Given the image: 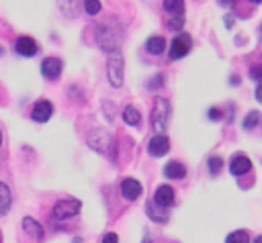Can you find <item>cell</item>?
Instances as JSON below:
<instances>
[{"mask_svg": "<svg viewBox=\"0 0 262 243\" xmlns=\"http://www.w3.org/2000/svg\"><path fill=\"white\" fill-rule=\"evenodd\" d=\"M174 196H176V192H174L172 186L160 184V186L156 188V192H154V202H156L158 206H162V208H168V206L174 204Z\"/></svg>", "mask_w": 262, "mask_h": 243, "instance_id": "cell-10", "label": "cell"}, {"mask_svg": "<svg viewBox=\"0 0 262 243\" xmlns=\"http://www.w3.org/2000/svg\"><path fill=\"white\" fill-rule=\"evenodd\" d=\"M106 78H108V84L113 88H121L123 86V80H125V59H123V51L119 47L108 51V57H106Z\"/></svg>", "mask_w": 262, "mask_h": 243, "instance_id": "cell-1", "label": "cell"}, {"mask_svg": "<svg viewBox=\"0 0 262 243\" xmlns=\"http://www.w3.org/2000/svg\"><path fill=\"white\" fill-rule=\"evenodd\" d=\"M162 8L168 14H182L184 10V0H162Z\"/></svg>", "mask_w": 262, "mask_h": 243, "instance_id": "cell-20", "label": "cell"}, {"mask_svg": "<svg viewBox=\"0 0 262 243\" xmlns=\"http://www.w3.org/2000/svg\"><path fill=\"white\" fill-rule=\"evenodd\" d=\"M61 67L63 65H61V59L59 57H45L41 61V74L49 82H53V80H57L61 76Z\"/></svg>", "mask_w": 262, "mask_h": 243, "instance_id": "cell-8", "label": "cell"}, {"mask_svg": "<svg viewBox=\"0 0 262 243\" xmlns=\"http://www.w3.org/2000/svg\"><path fill=\"white\" fill-rule=\"evenodd\" d=\"M225 243H250V235H248L246 229H237V231H233V233L227 235Z\"/></svg>", "mask_w": 262, "mask_h": 243, "instance_id": "cell-22", "label": "cell"}, {"mask_svg": "<svg viewBox=\"0 0 262 243\" xmlns=\"http://www.w3.org/2000/svg\"><path fill=\"white\" fill-rule=\"evenodd\" d=\"M145 51L149 55H162L166 51V39L162 35H154L145 41Z\"/></svg>", "mask_w": 262, "mask_h": 243, "instance_id": "cell-16", "label": "cell"}, {"mask_svg": "<svg viewBox=\"0 0 262 243\" xmlns=\"http://www.w3.org/2000/svg\"><path fill=\"white\" fill-rule=\"evenodd\" d=\"M143 243H151V241H149V239H143Z\"/></svg>", "mask_w": 262, "mask_h": 243, "instance_id": "cell-36", "label": "cell"}, {"mask_svg": "<svg viewBox=\"0 0 262 243\" xmlns=\"http://www.w3.org/2000/svg\"><path fill=\"white\" fill-rule=\"evenodd\" d=\"M209 172L213 174V176H217L219 172H221V167H223V159L219 157V155H213V157H209Z\"/></svg>", "mask_w": 262, "mask_h": 243, "instance_id": "cell-24", "label": "cell"}, {"mask_svg": "<svg viewBox=\"0 0 262 243\" xmlns=\"http://www.w3.org/2000/svg\"><path fill=\"white\" fill-rule=\"evenodd\" d=\"M123 123L127 125V127H139L141 125V114H139V110L135 108V106H131V104H127L125 108H123Z\"/></svg>", "mask_w": 262, "mask_h": 243, "instance_id": "cell-17", "label": "cell"}, {"mask_svg": "<svg viewBox=\"0 0 262 243\" xmlns=\"http://www.w3.org/2000/svg\"><path fill=\"white\" fill-rule=\"evenodd\" d=\"M23 229H25V233H27L35 243H39V241L43 239V227H41L35 218H31V216L23 218Z\"/></svg>", "mask_w": 262, "mask_h": 243, "instance_id": "cell-15", "label": "cell"}, {"mask_svg": "<svg viewBox=\"0 0 262 243\" xmlns=\"http://www.w3.org/2000/svg\"><path fill=\"white\" fill-rule=\"evenodd\" d=\"M168 25H170V29H174V31H180V29H182V25H184V16H180V14H174V16L168 20Z\"/></svg>", "mask_w": 262, "mask_h": 243, "instance_id": "cell-27", "label": "cell"}, {"mask_svg": "<svg viewBox=\"0 0 262 243\" xmlns=\"http://www.w3.org/2000/svg\"><path fill=\"white\" fill-rule=\"evenodd\" d=\"M100 0H84V10L88 14H98L100 12Z\"/></svg>", "mask_w": 262, "mask_h": 243, "instance_id": "cell-25", "label": "cell"}, {"mask_svg": "<svg viewBox=\"0 0 262 243\" xmlns=\"http://www.w3.org/2000/svg\"><path fill=\"white\" fill-rule=\"evenodd\" d=\"M53 114V104L49 100H37L33 104V110H31V118L35 123H47Z\"/></svg>", "mask_w": 262, "mask_h": 243, "instance_id": "cell-9", "label": "cell"}, {"mask_svg": "<svg viewBox=\"0 0 262 243\" xmlns=\"http://www.w3.org/2000/svg\"><path fill=\"white\" fill-rule=\"evenodd\" d=\"M82 208V202L76 200V198H61L53 204V210H51V216L55 221H68L72 216H76Z\"/></svg>", "mask_w": 262, "mask_h": 243, "instance_id": "cell-4", "label": "cell"}, {"mask_svg": "<svg viewBox=\"0 0 262 243\" xmlns=\"http://www.w3.org/2000/svg\"><path fill=\"white\" fill-rule=\"evenodd\" d=\"M0 143H2V131H0Z\"/></svg>", "mask_w": 262, "mask_h": 243, "instance_id": "cell-37", "label": "cell"}, {"mask_svg": "<svg viewBox=\"0 0 262 243\" xmlns=\"http://www.w3.org/2000/svg\"><path fill=\"white\" fill-rule=\"evenodd\" d=\"M88 145H90L94 151L106 153L108 147H113V135H111L106 129H92V131L88 133Z\"/></svg>", "mask_w": 262, "mask_h": 243, "instance_id": "cell-6", "label": "cell"}, {"mask_svg": "<svg viewBox=\"0 0 262 243\" xmlns=\"http://www.w3.org/2000/svg\"><path fill=\"white\" fill-rule=\"evenodd\" d=\"M248 76H250L252 80H256V82H262V63H254V65L250 67Z\"/></svg>", "mask_w": 262, "mask_h": 243, "instance_id": "cell-26", "label": "cell"}, {"mask_svg": "<svg viewBox=\"0 0 262 243\" xmlns=\"http://www.w3.org/2000/svg\"><path fill=\"white\" fill-rule=\"evenodd\" d=\"M168 118H170V102L162 96H158L154 100V106H151V116H149V123H151V129L156 133H164L166 127H168Z\"/></svg>", "mask_w": 262, "mask_h": 243, "instance_id": "cell-2", "label": "cell"}, {"mask_svg": "<svg viewBox=\"0 0 262 243\" xmlns=\"http://www.w3.org/2000/svg\"><path fill=\"white\" fill-rule=\"evenodd\" d=\"M100 243H119V237H117V233H104Z\"/></svg>", "mask_w": 262, "mask_h": 243, "instance_id": "cell-29", "label": "cell"}, {"mask_svg": "<svg viewBox=\"0 0 262 243\" xmlns=\"http://www.w3.org/2000/svg\"><path fill=\"white\" fill-rule=\"evenodd\" d=\"M221 6H227V4H231V0H217Z\"/></svg>", "mask_w": 262, "mask_h": 243, "instance_id": "cell-32", "label": "cell"}, {"mask_svg": "<svg viewBox=\"0 0 262 243\" xmlns=\"http://www.w3.org/2000/svg\"><path fill=\"white\" fill-rule=\"evenodd\" d=\"M170 151V139L164 133H156L147 143V153L151 157H164Z\"/></svg>", "mask_w": 262, "mask_h": 243, "instance_id": "cell-7", "label": "cell"}, {"mask_svg": "<svg viewBox=\"0 0 262 243\" xmlns=\"http://www.w3.org/2000/svg\"><path fill=\"white\" fill-rule=\"evenodd\" d=\"M250 167H252V161H250L248 155L237 153V155H233L229 159V174L231 176H244V174L250 172Z\"/></svg>", "mask_w": 262, "mask_h": 243, "instance_id": "cell-13", "label": "cell"}, {"mask_svg": "<svg viewBox=\"0 0 262 243\" xmlns=\"http://www.w3.org/2000/svg\"><path fill=\"white\" fill-rule=\"evenodd\" d=\"M14 49H16V53L18 55H25V57H33V55H37V41L33 39V37H27V35H23V37H18L16 41H14Z\"/></svg>", "mask_w": 262, "mask_h": 243, "instance_id": "cell-12", "label": "cell"}, {"mask_svg": "<svg viewBox=\"0 0 262 243\" xmlns=\"http://www.w3.org/2000/svg\"><path fill=\"white\" fill-rule=\"evenodd\" d=\"M57 4H59V10L66 16H76V12H78V0H57Z\"/></svg>", "mask_w": 262, "mask_h": 243, "instance_id": "cell-21", "label": "cell"}, {"mask_svg": "<svg viewBox=\"0 0 262 243\" xmlns=\"http://www.w3.org/2000/svg\"><path fill=\"white\" fill-rule=\"evenodd\" d=\"M141 184L135 180V178H125L123 182H121V196L125 198V200H129V202H133V200H137L139 196H141Z\"/></svg>", "mask_w": 262, "mask_h": 243, "instance_id": "cell-11", "label": "cell"}, {"mask_svg": "<svg viewBox=\"0 0 262 243\" xmlns=\"http://www.w3.org/2000/svg\"><path fill=\"white\" fill-rule=\"evenodd\" d=\"M119 41H121V35L115 31L113 25L102 22V25L96 27V43H98V47H100L102 51L108 53V51L117 49V47H119Z\"/></svg>", "mask_w": 262, "mask_h": 243, "instance_id": "cell-3", "label": "cell"}, {"mask_svg": "<svg viewBox=\"0 0 262 243\" xmlns=\"http://www.w3.org/2000/svg\"><path fill=\"white\" fill-rule=\"evenodd\" d=\"M145 210H147V216H149V218H151L154 223H166V218H168V216H166V212H164L166 208L158 206V204H156L154 200L145 204Z\"/></svg>", "mask_w": 262, "mask_h": 243, "instance_id": "cell-18", "label": "cell"}, {"mask_svg": "<svg viewBox=\"0 0 262 243\" xmlns=\"http://www.w3.org/2000/svg\"><path fill=\"white\" fill-rule=\"evenodd\" d=\"M260 35H262V25H260Z\"/></svg>", "mask_w": 262, "mask_h": 243, "instance_id": "cell-38", "label": "cell"}, {"mask_svg": "<svg viewBox=\"0 0 262 243\" xmlns=\"http://www.w3.org/2000/svg\"><path fill=\"white\" fill-rule=\"evenodd\" d=\"M186 176V167H184V163H180V161H168L166 165H164V178H168V180H182Z\"/></svg>", "mask_w": 262, "mask_h": 243, "instance_id": "cell-14", "label": "cell"}, {"mask_svg": "<svg viewBox=\"0 0 262 243\" xmlns=\"http://www.w3.org/2000/svg\"><path fill=\"white\" fill-rule=\"evenodd\" d=\"M250 2H254V4H260V2H262V0H250Z\"/></svg>", "mask_w": 262, "mask_h": 243, "instance_id": "cell-34", "label": "cell"}, {"mask_svg": "<svg viewBox=\"0 0 262 243\" xmlns=\"http://www.w3.org/2000/svg\"><path fill=\"white\" fill-rule=\"evenodd\" d=\"M190 49H192V37H190L188 33H180V35L174 37V41H172V45H170V49H168V57H170L172 61H176V59L184 57Z\"/></svg>", "mask_w": 262, "mask_h": 243, "instance_id": "cell-5", "label": "cell"}, {"mask_svg": "<svg viewBox=\"0 0 262 243\" xmlns=\"http://www.w3.org/2000/svg\"><path fill=\"white\" fill-rule=\"evenodd\" d=\"M10 204H12V194H10V188H8L4 182H0V216H4V214L8 212Z\"/></svg>", "mask_w": 262, "mask_h": 243, "instance_id": "cell-19", "label": "cell"}, {"mask_svg": "<svg viewBox=\"0 0 262 243\" xmlns=\"http://www.w3.org/2000/svg\"><path fill=\"white\" fill-rule=\"evenodd\" d=\"M258 123H260V112L252 110V112H248V114H246V118H244L242 127H244L246 131H252V129H256V127H258Z\"/></svg>", "mask_w": 262, "mask_h": 243, "instance_id": "cell-23", "label": "cell"}, {"mask_svg": "<svg viewBox=\"0 0 262 243\" xmlns=\"http://www.w3.org/2000/svg\"><path fill=\"white\" fill-rule=\"evenodd\" d=\"M209 118L211 120H221V110L219 108H211L209 110Z\"/></svg>", "mask_w": 262, "mask_h": 243, "instance_id": "cell-30", "label": "cell"}, {"mask_svg": "<svg viewBox=\"0 0 262 243\" xmlns=\"http://www.w3.org/2000/svg\"><path fill=\"white\" fill-rule=\"evenodd\" d=\"M74 243H82V241H80V239H74Z\"/></svg>", "mask_w": 262, "mask_h": 243, "instance_id": "cell-35", "label": "cell"}, {"mask_svg": "<svg viewBox=\"0 0 262 243\" xmlns=\"http://www.w3.org/2000/svg\"><path fill=\"white\" fill-rule=\"evenodd\" d=\"M252 243H262V235H258V237H256V239H254Z\"/></svg>", "mask_w": 262, "mask_h": 243, "instance_id": "cell-33", "label": "cell"}, {"mask_svg": "<svg viewBox=\"0 0 262 243\" xmlns=\"http://www.w3.org/2000/svg\"><path fill=\"white\" fill-rule=\"evenodd\" d=\"M254 94H256V100H260V102H262V82L256 86V92H254Z\"/></svg>", "mask_w": 262, "mask_h": 243, "instance_id": "cell-31", "label": "cell"}, {"mask_svg": "<svg viewBox=\"0 0 262 243\" xmlns=\"http://www.w3.org/2000/svg\"><path fill=\"white\" fill-rule=\"evenodd\" d=\"M162 86H164V76H162V74L154 76V78L147 82V88H149V90H158V88H162Z\"/></svg>", "mask_w": 262, "mask_h": 243, "instance_id": "cell-28", "label": "cell"}]
</instances>
